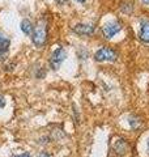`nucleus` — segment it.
Listing matches in <instances>:
<instances>
[{
	"label": "nucleus",
	"mask_w": 149,
	"mask_h": 157,
	"mask_svg": "<svg viewBox=\"0 0 149 157\" xmlns=\"http://www.w3.org/2000/svg\"><path fill=\"white\" fill-rule=\"evenodd\" d=\"M32 41L34 46L41 48L44 46V43L47 41V22L46 20H39L37 25L34 26L33 33H32Z\"/></svg>",
	"instance_id": "obj_1"
},
{
	"label": "nucleus",
	"mask_w": 149,
	"mask_h": 157,
	"mask_svg": "<svg viewBox=\"0 0 149 157\" xmlns=\"http://www.w3.org/2000/svg\"><path fill=\"white\" fill-rule=\"evenodd\" d=\"M118 54L110 47H102L94 54V59L97 62H114L117 60Z\"/></svg>",
	"instance_id": "obj_2"
},
{
	"label": "nucleus",
	"mask_w": 149,
	"mask_h": 157,
	"mask_svg": "<svg viewBox=\"0 0 149 157\" xmlns=\"http://www.w3.org/2000/svg\"><path fill=\"white\" fill-rule=\"evenodd\" d=\"M122 22L119 21H111V22H107L103 25L102 28V34L103 37H105L106 39H111L115 34H118L119 32L122 30Z\"/></svg>",
	"instance_id": "obj_3"
},
{
	"label": "nucleus",
	"mask_w": 149,
	"mask_h": 157,
	"mask_svg": "<svg viewBox=\"0 0 149 157\" xmlns=\"http://www.w3.org/2000/svg\"><path fill=\"white\" fill-rule=\"evenodd\" d=\"M66 58H67V51L64 50L63 47H58L51 55L50 66H51L52 70H58V68L62 66V63L66 60Z\"/></svg>",
	"instance_id": "obj_4"
},
{
	"label": "nucleus",
	"mask_w": 149,
	"mask_h": 157,
	"mask_svg": "<svg viewBox=\"0 0 149 157\" xmlns=\"http://www.w3.org/2000/svg\"><path fill=\"white\" fill-rule=\"evenodd\" d=\"M73 32L82 37H89L94 33V26L90 24H77L76 26H73Z\"/></svg>",
	"instance_id": "obj_5"
},
{
	"label": "nucleus",
	"mask_w": 149,
	"mask_h": 157,
	"mask_svg": "<svg viewBox=\"0 0 149 157\" xmlns=\"http://www.w3.org/2000/svg\"><path fill=\"white\" fill-rule=\"evenodd\" d=\"M9 45H11L9 38L0 30V60H4V58L7 56L8 50H9Z\"/></svg>",
	"instance_id": "obj_6"
},
{
	"label": "nucleus",
	"mask_w": 149,
	"mask_h": 157,
	"mask_svg": "<svg viewBox=\"0 0 149 157\" xmlns=\"http://www.w3.org/2000/svg\"><path fill=\"white\" fill-rule=\"evenodd\" d=\"M139 38L143 42L149 43V21H143L141 22V28H140V33H139Z\"/></svg>",
	"instance_id": "obj_7"
},
{
	"label": "nucleus",
	"mask_w": 149,
	"mask_h": 157,
	"mask_svg": "<svg viewBox=\"0 0 149 157\" xmlns=\"http://www.w3.org/2000/svg\"><path fill=\"white\" fill-rule=\"evenodd\" d=\"M33 24L30 22V20H22L21 22V30L24 32V34H26V36H32L33 33Z\"/></svg>",
	"instance_id": "obj_8"
},
{
	"label": "nucleus",
	"mask_w": 149,
	"mask_h": 157,
	"mask_svg": "<svg viewBox=\"0 0 149 157\" xmlns=\"http://www.w3.org/2000/svg\"><path fill=\"white\" fill-rule=\"evenodd\" d=\"M114 149H115L117 153H124V151H126V143H124V140H118L115 145H114Z\"/></svg>",
	"instance_id": "obj_9"
},
{
	"label": "nucleus",
	"mask_w": 149,
	"mask_h": 157,
	"mask_svg": "<svg viewBox=\"0 0 149 157\" xmlns=\"http://www.w3.org/2000/svg\"><path fill=\"white\" fill-rule=\"evenodd\" d=\"M4 106H6V100H4L3 96H0V109H3Z\"/></svg>",
	"instance_id": "obj_10"
},
{
	"label": "nucleus",
	"mask_w": 149,
	"mask_h": 157,
	"mask_svg": "<svg viewBox=\"0 0 149 157\" xmlns=\"http://www.w3.org/2000/svg\"><path fill=\"white\" fill-rule=\"evenodd\" d=\"M38 157H50L47 153H46V152H43V153H41V155H39Z\"/></svg>",
	"instance_id": "obj_11"
},
{
	"label": "nucleus",
	"mask_w": 149,
	"mask_h": 157,
	"mask_svg": "<svg viewBox=\"0 0 149 157\" xmlns=\"http://www.w3.org/2000/svg\"><path fill=\"white\" fill-rule=\"evenodd\" d=\"M16 157H30V156L26 155V153H24V155H20V156H16Z\"/></svg>",
	"instance_id": "obj_12"
},
{
	"label": "nucleus",
	"mask_w": 149,
	"mask_h": 157,
	"mask_svg": "<svg viewBox=\"0 0 149 157\" xmlns=\"http://www.w3.org/2000/svg\"><path fill=\"white\" fill-rule=\"evenodd\" d=\"M56 2H58L59 4H64V3H66V0H56Z\"/></svg>",
	"instance_id": "obj_13"
},
{
	"label": "nucleus",
	"mask_w": 149,
	"mask_h": 157,
	"mask_svg": "<svg viewBox=\"0 0 149 157\" xmlns=\"http://www.w3.org/2000/svg\"><path fill=\"white\" fill-rule=\"evenodd\" d=\"M141 2H143L144 4H149V0H141Z\"/></svg>",
	"instance_id": "obj_14"
},
{
	"label": "nucleus",
	"mask_w": 149,
	"mask_h": 157,
	"mask_svg": "<svg viewBox=\"0 0 149 157\" xmlns=\"http://www.w3.org/2000/svg\"><path fill=\"white\" fill-rule=\"evenodd\" d=\"M76 2H77V3H84L85 0H76Z\"/></svg>",
	"instance_id": "obj_15"
},
{
	"label": "nucleus",
	"mask_w": 149,
	"mask_h": 157,
	"mask_svg": "<svg viewBox=\"0 0 149 157\" xmlns=\"http://www.w3.org/2000/svg\"><path fill=\"white\" fill-rule=\"evenodd\" d=\"M148 148H149V141H148Z\"/></svg>",
	"instance_id": "obj_16"
}]
</instances>
